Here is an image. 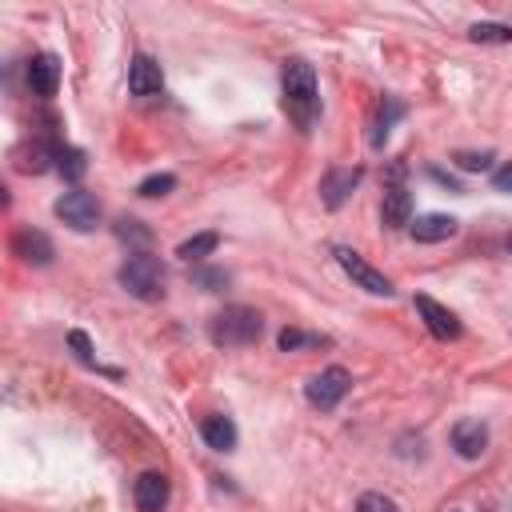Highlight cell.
<instances>
[{
	"mask_svg": "<svg viewBox=\"0 0 512 512\" xmlns=\"http://www.w3.org/2000/svg\"><path fill=\"white\" fill-rule=\"evenodd\" d=\"M112 232H116L120 244H128V248H136V252H148V244H152V228H148L144 220H136V216H120V220L112 224Z\"/></svg>",
	"mask_w": 512,
	"mask_h": 512,
	"instance_id": "obj_17",
	"label": "cell"
},
{
	"mask_svg": "<svg viewBox=\"0 0 512 512\" xmlns=\"http://www.w3.org/2000/svg\"><path fill=\"white\" fill-rule=\"evenodd\" d=\"M12 252H16L24 264H40V268L52 264V256H56L48 232H40V228H20V232L12 236Z\"/></svg>",
	"mask_w": 512,
	"mask_h": 512,
	"instance_id": "obj_12",
	"label": "cell"
},
{
	"mask_svg": "<svg viewBox=\"0 0 512 512\" xmlns=\"http://www.w3.org/2000/svg\"><path fill=\"white\" fill-rule=\"evenodd\" d=\"M508 184H512V168L504 164V168L496 172V192H508Z\"/></svg>",
	"mask_w": 512,
	"mask_h": 512,
	"instance_id": "obj_29",
	"label": "cell"
},
{
	"mask_svg": "<svg viewBox=\"0 0 512 512\" xmlns=\"http://www.w3.org/2000/svg\"><path fill=\"white\" fill-rule=\"evenodd\" d=\"M216 244H220V232H196V236H188V240L176 248V256L188 260V264H200L204 256L216 252Z\"/></svg>",
	"mask_w": 512,
	"mask_h": 512,
	"instance_id": "obj_18",
	"label": "cell"
},
{
	"mask_svg": "<svg viewBox=\"0 0 512 512\" xmlns=\"http://www.w3.org/2000/svg\"><path fill=\"white\" fill-rule=\"evenodd\" d=\"M396 116H404V108H400L392 96H384V100H380V112H376V120H372V136H368V140H372V148H380V144H384L388 124H392Z\"/></svg>",
	"mask_w": 512,
	"mask_h": 512,
	"instance_id": "obj_21",
	"label": "cell"
},
{
	"mask_svg": "<svg viewBox=\"0 0 512 512\" xmlns=\"http://www.w3.org/2000/svg\"><path fill=\"white\" fill-rule=\"evenodd\" d=\"M336 264L352 276V284L356 288H364V292H372V296H392L396 288H392V280L380 272V268H372L360 252H352V248H336Z\"/></svg>",
	"mask_w": 512,
	"mask_h": 512,
	"instance_id": "obj_6",
	"label": "cell"
},
{
	"mask_svg": "<svg viewBox=\"0 0 512 512\" xmlns=\"http://www.w3.org/2000/svg\"><path fill=\"white\" fill-rule=\"evenodd\" d=\"M468 36H472L476 44H508V40H512V32H508L504 24H472Z\"/></svg>",
	"mask_w": 512,
	"mask_h": 512,
	"instance_id": "obj_23",
	"label": "cell"
},
{
	"mask_svg": "<svg viewBox=\"0 0 512 512\" xmlns=\"http://www.w3.org/2000/svg\"><path fill=\"white\" fill-rule=\"evenodd\" d=\"M172 188H176V176H172V172H152V176H144V180L136 184V196L156 200V196H168Z\"/></svg>",
	"mask_w": 512,
	"mask_h": 512,
	"instance_id": "obj_22",
	"label": "cell"
},
{
	"mask_svg": "<svg viewBox=\"0 0 512 512\" xmlns=\"http://www.w3.org/2000/svg\"><path fill=\"white\" fill-rule=\"evenodd\" d=\"M280 92H284L280 104H284L288 120H292L300 132H308V128L316 124V116H320V88H316V72H312V64L300 60V56L284 60Z\"/></svg>",
	"mask_w": 512,
	"mask_h": 512,
	"instance_id": "obj_1",
	"label": "cell"
},
{
	"mask_svg": "<svg viewBox=\"0 0 512 512\" xmlns=\"http://www.w3.org/2000/svg\"><path fill=\"white\" fill-rule=\"evenodd\" d=\"M192 284L204 288V292H220V288H228V272H220V268H192Z\"/></svg>",
	"mask_w": 512,
	"mask_h": 512,
	"instance_id": "obj_24",
	"label": "cell"
},
{
	"mask_svg": "<svg viewBox=\"0 0 512 512\" xmlns=\"http://www.w3.org/2000/svg\"><path fill=\"white\" fill-rule=\"evenodd\" d=\"M416 312L424 316V324H428V332H432L436 340H456V336H460L456 312L444 308V304H436L432 296H416Z\"/></svg>",
	"mask_w": 512,
	"mask_h": 512,
	"instance_id": "obj_13",
	"label": "cell"
},
{
	"mask_svg": "<svg viewBox=\"0 0 512 512\" xmlns=\"http://www.w3.org/2000/svg\"><path fill=\"white\" fill-rule=\"evenodd\" d=\"M132 500L140 512H164L168 504V476L164 472H140L132 484Z\"/></svg>",
	"mask_w": 512,
	"mask_h": 512,
	"instance_id": "obj_14",
	"label": "cell"
},
{
	"mask_svg": "<svg viewBox=\"0 0 512 512\" xmlns=\"http://www.w3.org/2000/svg\"><path fill=\"white\" fill-rule=\"evenodd\" d=\"M264 332V316L248 304H228L220 308L212 320H208V336L216 348H244V344H256Z\"/></svg>",
	"mask_w": 512,
	"mask_h": 512,
	"instance_id": "obj_2",
	"label": "cell"
},
{
	"mask_svg": "<svg viewBox=\"0 0 512 512\" xmlns=\"http://www.w3.org/2000/svg\"><path fill=\"white\" fill-rule=\"evenodd\" d=\"M452 160H456L464 172H488L492 160H496V152H456Z\"/></svg>",
	"mask_w": 512,
	"mask_h": 512,
	"instance_id": "obj_26",
	"label": "cell"
},
{
	"mask_svg": "<svg viewBox=\"0 0 512 512\" xmlns=\"http://www.w3.org/2000/svg\"><path fill=\"white\" fill-rule=\"evenodd\" d=\"M160 88H164L160 64H156L148 52L132 56V64H128V92H132V96H156Z\"/></svg>",
	"mask_w": 512,
	"mask_h": 512,
	"instance_id": "obj_11",
	"label": "cell"
},
{
	"mask_svg": "<svg viewBox=\"0 0 512 512\" xmlns=\"http://www.w3.org/2000/svg\"><path fill=\"white\" fill-rule=\"evenodd\" d=\"M52 156H56V148H48V144L32 140V144L16 148V168H20V172H44Z\"/></svg>",
	"mask_w": 512,
	"mask_h": 512,
	"instance_id": "obj_19",
	"label": "cell"
},
{
	"mask_svg": "<svg viewBox=\"0 0 512 512\" xmlns=\"http://www.w3.org/2000/svg\"><path fill=\"white\" fill-rule=\"evenodd\" d=\"M452 448H456V456H464V460H480L484 448H488V424H484L480 416L456 420V424H452Z\"/></svg>",
	"mask_w": 512,
	"mask_h": 512,
	"instance_id": "obj_7",
	"label": "cell"
},
{
	"mask_svg": "<svg viewBox=\"0 0 512 512\" xmlns=\"http://www.w3.org/2000/svg\"><path fill=\"white\" fill-rule=\"evenodd\" d=\"M52 212H56V220H64V224L76 228V232H92V228L100 224V200H96L92 192H84V188L64 192V196L52 204Z\"/></svg>",
	"mask_w": 512,
	"mask_h": 512,
	"instance_id": "obj_5",
	"label": "cell"
},
{
	"mask_svg": "<svg viewBox=\"0 0 512 512\" xmlns=\"http://www.w3.org/2000/svg\"><path fill=\"white\" fill-rule=\"evenodd\" d=\"M0 80H4V64H0Z\"/></svg>",
	"mask_w": 512,
	"mask_h": 512,
	"instance_id": "obj_31",
	"label": "cell"
},
{
	"mask_svg": "<svg viewBox=\"0 0 512 512\" xmlns=\"http://www.w3.org/2000/svg\"><path fill=\"white\" fill-rule=\"evenodd\" d=\"M116 280H120V288H124L128 296L152 304V300L164 296V280H168V276H164L160 256H152V252H132V256L120 264Z\"/></svg>",
	"mask_w": 512,
	"mask_h": 512,
	"instance_id": "obj_3",
	"label": "cell"
},
{
	"mask_svg": "<svg viewBox=\"0 0 512 512\" xmlns=\"http://www.w3.org/2000/svg\"><path fill=\"white\" fill-rule=\"evenodd\" d=\"M200 436H204V444L216 448V452H232V448H236V424H232L228 416H220V412H212V416L200 420Z\"/></svg>",
	"mask_w": 512,
	"mask_h": 512,
	"instance_id": "obj_16",
	"label": "cell"
},
{
	"mask_svg": "<svg viewBox=\"0 0 512 512\" xmlns=\"http://www.w3.org/2000/svg\"><path fill=\"white\" fill-rule=\"evenodd\" d=\"M4 208H8V188L0 184V212H4Z\"/></svg>",
	"mask_w": 512,
	"mask_h": 512,
	"instance_id": "obj_30",
	"label": "cell"
},
{
	"mask_svg": "<svg viewBox=\"0 0 512 512\" xmlns=\"http://www.w3.org/2000/svg\"><path fill=\"white\" fill-rule=\"evenodd\" d=\"M28 88H32L40 100L56 96V88H60V60H56L52 52H36V56L28 60Z\"/></svg>",
	"mask_w": 512,
	"mask_h": 512,
	"instance_id": "obj_10",
	"label": "cell"
},
{
	"mask_svg": "<svg viewBox=\"0 0 512 512\" xmlns=\"http://www.w3.org/2000/svg\"><path fill=\"white\" fill-rule=\"evenodd\" d=\"M276 344H280V352H296V348H304V344H324V336H308V332H300V328H280Z\"/></svg>",
	"mask_w": 512,
	"mask_h": 512,
	"instance_id": "obj_25",
	"label": "cell"
},
{
	"mask_svg": "<svg viewBox=\"0 0 512 512\" xmlns=\"http://www.w3.org/2000/svg\"><path fill=\"white\" fill-rule=\"evenodd\" d=\"M348 388H352V376H348V368L332 364V368L316 372V376L304 384V396H308V404H312V408H320V412H332V408H336V404L348 396Z\"/></svg>",
	"mask_w": 512,
	"mask_h": 512,
	"instance_id": "obj_4",
	"label": "cell"
},
{
	"mask_svg": "<svg viewBox=\"0 0 512 512\" xmlns=\"http://www.w3.org/2000/svg\"><path fill=\"white\" fill-rule=\"evenodd\" d=\"M380 220H384V228H408V220H412V192L404 188V180H388L384 184Z\"/></svg>",
	"mask_w": 512,
	"mask_h": 512,
	"instance_id": "obj_8",
	"label": "cell"
},
{
	"mask_svg": "<svg viewBox=\"0 0 512 512\" xmlns=\"http://www.w3.org/2000/svg\"><path fill=\"white\" fill-rule=\"evenodd\" d=\"M360 176H364V168H328L324 180H320V200H324V208L336 212V208L352 196V188L360 184Z\"/></svg>",
	"mask_w": 512,
	"mask_h": 512,
	"instance_id": "obj_9",
	"label": "cell"
},
{
	"mask_svg": "<svg viewBox=\"0 0 512 512\" xmlns=\"http://www.w3.org/2000/svg\"><path fill=\"white\" fill-rule=\"evenodd\" d=\"M456 228H460V220H456V216H444V212H424V216L408 220V232H412L420 244H440V240L456 236Z\"/></svg>",
	"mask_w": 512,
	"mask_h": 512,
	"instance_id": "obj_15",
	"label": "cell"
},
{
	"mask_svg": "<svg viewBox=\"0 0 512 512\" xmlns=\"http://www.w3.org/2000/svg\"><path fill=\"white\" fill-rule=\"evenodd\" d=\"M68 348L76 352V360H80V364H88V368H100V364H96V356H92V344H88V336H84L80 328H72V332H68Z\"/></svg>",
	"mask_w": 512,
	"mask_h": 512,
	"instance_id": "obj_27",
	"label": "cell"
},
{
	"mask_svg": "<svg viewBox=\"0 0 512 512\" xmlns=\"http://www.w3.org/2000/svg\"><path fill=\"white\" fill-rule=\"evenodd\" d=\"M356 512H396V504L384 496V492H364L356 500Z\"/></svg>",
	"mask_w": 512,
	"mask_h": 512,
	"instance_id": "obj_28",
	"label": "cell"
},
{
	"mask_svg": "<svg viewBox=\"0 0 512 512\" xmlns=\"http://www.w3.org/2000/svg\"><path fill=\"white\" fill-rule=\"evenodd\" d=\"M52 160H56V172H60L64 180H72V184H76V180L88 172V156H84L80 148H68V144H60Z\"/></svg>",
	"mask_w": 512,
	"mask_h": 512,
	"instance_id": "obj_20",
	"label": "cell"
}]
</instances>
